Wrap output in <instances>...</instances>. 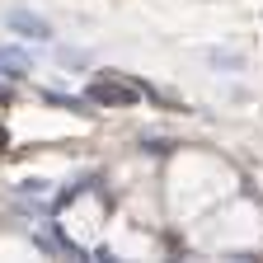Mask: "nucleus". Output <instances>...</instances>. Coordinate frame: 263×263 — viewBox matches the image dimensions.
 Here are the masks:
<instances>
[{
	"label": "nucleus",
	"mask_w": 263,
	"mask_h": 263,
	"mask_svg": "<svg viewBox=\"0 0 263 263\" xmlns=\"http://www.w3.org/2000/svg\"><path fill=\"white\" fill-rule=\"evenodd\" d=\"M85 99H89V104H99V108H132V104L141 99V85L118 80V76H104V80H94V85L85 89Z\"/></svg>",
	"instance_id": "obj_1"
},
{
	"label": "nucleus",
	"mask_w": 263,
	"mask_h": 263,
	"mask_svg": "<svg viewBox=\"0 0 263 263\" xmlns=\"http://www.w3.org/2000/svg\"><path fill=\"white\" fill-rule=\"evenodd\" d=\"M10 24H14L19 33H24V38H38V43H47V38H52V28H47L43 19H33V14H24V10H19V14L10 19Z\"/></svg>",
	"instance_id": "obj_2"
},
{
	"label": "nucleus",
	"mask_w": 263,
	"mask_h": 263,
	"mask_svg": "<svg viewBox=\"0 0 263 263\" xmlns=\"http://www.w3.org/2000/svg\"><path fill=\"white\" fill-rule=\"evenodd\" d=\"M0 71L5 76H24V57L19 52H0Z\"/></svg>",
	"instance_id": "obj_3"
},
{
	"label": "nucleus",
	"mask_w": 263,
	"mask_h": 263,
	"mask_svg": "<svg viewBox=\"0 0 263 263\" xmlns=\"http://www.w3.org/2000/svg\"><path fill=\"white\" fill-rule=\"evenodd\" d=\"M0 146H5V132H0Z\"/></svg>",
	"instance_id": "obj_4"
}]
</instances>
